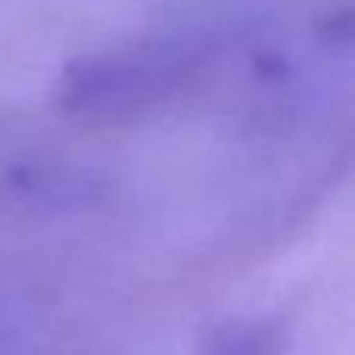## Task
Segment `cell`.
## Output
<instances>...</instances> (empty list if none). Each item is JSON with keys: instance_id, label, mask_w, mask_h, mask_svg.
Wrapping results in <instances>:
<instances>
[{"instance_id": "cell-1", "label": "cell", "mask_w": 355, "mask_h": 355, "mask_svg": "<svg viewBox=\"0 0 355 355\" xmlns=\"http://www.w3.org/2000/svg\"><path fill=\"white\" fill-rule=\"evenodd\" d=\"M196 60L178 44L110 50L75 60L56 81V106L75 122L125 125L181 91Z\"/></svg>"}, {"instance_id": "cell-2", "label": "cell", "mask_w": 355, "mask_h": 355, "mask_svg": "<svg viewBox=\"0 0 355 355\" xmlns=\"http://www.w3.org/2000/svg\"><path fill=\"white\" fill-rule=\"evenodd\" d=\"M284 331L268 318H237L209 334L202 355H281Z\"/></svg>"}]
</instances>
